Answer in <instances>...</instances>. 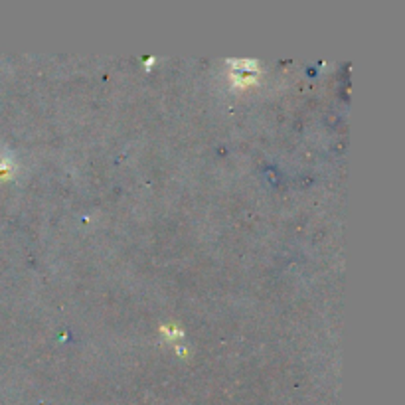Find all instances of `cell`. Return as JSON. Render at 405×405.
<instances>
[{"label":"cell","instance_id":"obj_1","mask_svg":"<svg viewBox=\"0 0 405 405\" xmlns=\"http://www.w3.org/2000/svg\"><path fill=\"white\" fill-rule=\"evenodd\" d=\"M230 63H232L230 78H232L234 85H237V87H248L250 83L255 81L257 74H259L257 62H253V60H234V62Z\"/></svg>","mask_w":405,"mask_h":405}]
</instances>
